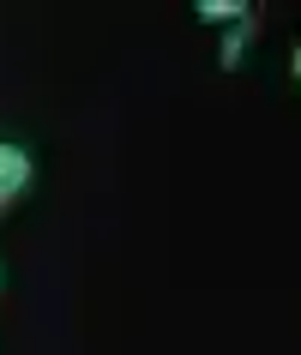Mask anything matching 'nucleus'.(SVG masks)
Listing matches in <instances>:
<instances>
[{
  "instance_id": "nucleus-1",
  "label": "nucleus",
  "mask_w": 301,
  "mask_h": 355,
  "mask_svg": "<svg viewBox=\"0 0 301 355\" xmlns=\"http://www.w3.org/2000/svg\"><path fill=\"white\" fill-rule=\"evenodd\" d=\"M24 181V157H12V150H0V193H12Z\"/></svg>"
},
{
  "instance_id": "nucleus-2",
  "label": "nucleus",
  "mask_w": 301,
  "mask_h": 355,
  "mask_svg": "<svg viewBox=\"0 0 301 355\" xmlns=\"http://www.w3.org/2000/svg\"><path fill=\"white\" fill-rule=\"evenodd\" d=\"M295 67H301V60H295Z\"/></svg>"
}]
</instances>
